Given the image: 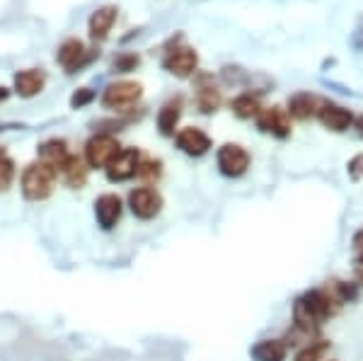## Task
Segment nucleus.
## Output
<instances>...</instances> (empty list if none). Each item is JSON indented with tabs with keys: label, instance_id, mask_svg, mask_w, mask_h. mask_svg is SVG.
Returning <instances> with one entry per match:
<instances>
[{
	"label": "nucleus",
	"instance_id": "f257e3e1",
	"mask_svg": "<svg viewBox=\"0 0 363 361\" xmlns=\"http://www.w3.org/2000/svg\"><path fill=\"white\" fill-rule=\"evenodd\" d=\"M54 182H56V172L51 170L44 162H32V165L25 167L22 172V194L29 201H42L46 196H51L54 191Z\"/></svg>",
	"mask_w": 363,
	"mask_h": 361
},
{
	"label": "nucleus",
	"instance_id": "f03ea898",
	"mask_svg": "<svg viewBox=\"0 0 363 361\" xmlns=\"http://www.w3.org/2000/svg\"><path fill=\"white\" fill-rule=\"evenodd\" d=\"M140 95H143L140 83L119 80V83L107 85V90L102 92V107L112 109V112H124V109L133 107L140 100Z\"/></svg>",
	"mask_w": 363,
	"mask_h": 361
},
{
	"label": "nucleus",
	"instance_id": "7ed1b4c3",
	"mask_svg": "<svg viewBox=\"0 0 363 361\" xmlns=\"http://www.w3.org/2000/svg\"><path fill=\"white\" fill-rule=\"evenodd\" d=\"M119 150H121V145L114 136H109V133H97V136H92L90 141L85 143L87 167H99V170H104V167L119 155Z\"/></svg>",
	"mask_w": 363,
	"mask_h": 361
},
{
	"label": "nucleus",
	"instance_id": "20e7f679",
	"mask_svg": "<svg viewBox=\"0 0 363 361\" xmlns=\"http://www.w3.org/2000/svg\"><path fill=\"white\" fill-rule=\"evenodd\" d=\"M128 209L140 221H150L162 211V196L155 187H136L128 191Z\"/></svg>",
	"mask_w": 363,
	"mask_h": 361
},
{
	"label": "nucleus",
	"instance_id": "39448f33",
	"mask_svg": "<svg viewBox=\"0 0 363 361\" xmlns=\"http://www.w3.org/2000/svg\"><path fill=\"white\" fill-rule=\"evenodd\" d=\"M216 162H218V170L225 177H242L250 170V153L238 143H225L216 153Z\"/></svg>",
	"mask_w": 363,
	"mask_h": 361
},
{
	"label": "nucleus",
	"instance_id": "423d86ee",
	"mask_svg": "<svg viewBox=\"0 0 363 361\" xmlns=\"http://www.w3.org/2000/svg\"><path fill=\"white\" fill-rule=\"evenodd\" d=\"M95 56H97L95 51L87 49V46L80 42V39H66V42L58 46L56 61L61 63V68L66 73H78V71H83V68Z\"/></svg>",
	"mask_w": 363,
	"mask_h": 361
},
{
	"label": "nucleus",
	"instance_id": "0eeeda50",
	"mask_svg": "<svg viewBox=\"0 0 363 361\" xmlns=\"http://www.w3.org/2000/svg\"><path fill=\"white\" fill-rule=\"evenodd\" d=\"M162 68L174 78H191L199 68V56L191 46H174L162 58Z\"/></svg>",
	"mask_w": 363,
	"mask_h": 361
},
{
	"label": "nucleus",
	"instance_id": "6e6552de",
	"mask_svg": "<svg viewBox=\"0 0 363 361\" xmlns=\"http://www.w3.org/2000/svg\"><path fill=\"white\" fill-rule=\"evenodd\" d=\"M140 153L136 148H121L119 155L104 167L109 182H126V179L136 177L140 170Z\"/></svg>",
	"mask_w": 363,
	"mask_h": 361
},
{
	"label": "nucleus",
	"instance_id": "1a4fd4ad",
	"mask_svg": "<svg viewBox=\"0 0 363 361\" xmlns=\"http://www.w3.org/2000/svg\"><path fill=\"white\" fill-rule=\"evenodd\" d=\"M257 126H259V131L272 133V136H277V138L291 136V116L281 107L262 109V112L257 114Z\"/></svg>",
	"mask_w": 363,
	"mask_h": 361
},
{
	"label": "nucleus",
	"instance_id": "9d476101",
	"mask_svg": "<svg viewBox=\"0 0 363 361\" xmlns=\"http://www.w3.org/2000/svg\"><path fill=\"white\" fill-rule=\"evenodd\" d=\"M121 211H124V204L116 194L107 191V194H99L95 201V218L102 231H112L121 218Z\"/></svg>",
	"mask_w": 363,
	"mask_h": 361
},
{
	"label": "nucleus",
	"instance_id": "9b49d317",
	"mask_svg": "<svg viewBox=\"0 0 363 361\" xmlns=\"http://www.w3.org/2000/svg\"><path fill=\"white\" fill-rule=\"evenodd\" d=\"M174 141H177V148L182 150V153L191 155V158H201V155H206L211 150L208 133L196 129V126H186V129H182Z\"/></svg>",
	"mask_w": 363,
	"mask_h": 361
},
{
	"label": "nucleus",
	"instance_id": "f8f14e48",
	"mask_svg": "<svg viewBox=\"0 0 363 361\" xmlns=\"http://www.w3.org/2000/svg\"><path fill=\"white\" fill-rule=\"evenodd\" d=\"M318 119L325 129H330L335 133L349 131L351 124H354V114H351L347 107H342V104H332V102L322 104L320 112H318Z\"/></svg>",
	"mask_w": 363,
	"mask_h": 361
},
{
	"label": "nucleus",
	"instance_id": "ddd939ff",
	"mask_svg": "<svg viewBox=\"0 0 363 361\" xmlns=\"http://www.w3.org/2000/svg\"><path fill=\"white\" fill-rule=\"evenodd\" d=\"M116 15H119V10H116L114 5H102V8H97L95 13L90 15V20H87V32H90V37L95 39V42H104V39L109 37V32H112V27L116 22Z\"/></svg>",
	"mask_w": 363,
	"mask_h": 361
},
{
	"label": "nucleus",
	"instance_id": "4468645a",
	"mask_svg": "<svg viewBox=\"0 0 363 361\" xmlns=\"http://www.w3.org/2000/svg\"><path fill=\"white\" fill-rule=\"evenodd\" d=\"M46 85V73L44 71H37V68H25V71H17L15 78H13V87L20 97H37L39 92L44 90Z\"/></svg>",
	"mask_w": 363,
	"mask_h": 361
},
{
	"label": "nucleus",
	"instance_id": "2eb2a0df",
	"mask_svg": "<svg viewBox=\"0 0 363 361\" xmlns=\"http://www.w3.org/2000/svg\"><path fill=\"white\" fill-rule=\"evenodd\" d=\"M56 177L63 179V184L70 189H80L87 182V162L80 160L78 155H70V158L58 167Z\"/></svg>",
	"mask_w": 363,
	"mask_h": 361
},
{
	"label": "nucleus",
	"instance_id": "dca6fc26",
	"mask_svg": "<svg viewBox=\"0 0 363 361\" xmlns=\"http://www.w3.org/2000/svg\"><path fill=\"white\" fill-rule=\"evenodd\" d=\"M322 102L310 92H296L294 97H289V116H294L298 121H308L310 116H318Z\"/></svg>",
	"mask_w": 363,
	"mask_h": 361
},
{
	"label": "nucleus",
	"instance_id": "f3484780",
	"mask_svg": "<svg viewBox=\"0 0 363 361\" xmlns=\"http://www.w3.org/2000/svg\"><path fill=\"white\" fill-rule=\"evenodd\" d=\"M68 158H70L68 143L61 141V138H49V141H44L39 145V162L49 165L54 172H58V167H61Z\"/></svg>",
	"mask_w": 363,
	"mask_h": 361
},
{
	"label": "nucleus",
	"instance_id": "a211bd4d",
	"mask_svg": "<svg viewBox=\"0 0 363 361\" xmlns=\"http://www.w3.org/2000/svg\"><path fill=\"white\" fill-rule=\"evenodd\" d=\"M250 354L255 361H286L289 347L284 340H259L250 349Z\"/></svg>",
	"mask_w": 363,
	"mask_h": 361
},
{
	"label": "nucleus",
	"instance_id": "6ab92c4d",
	"mask_svg": "<svg viewBox=\"0 0 363 361\" xmlns=\"http://www.w3.org/2000/svg\"><path fill=\"white\" fill-rule=\"evenodd\" d=\"M208 75H201V83L196 87V107L203 114H213L220 107V90L216 85H208Z\"/></svg>",
	"mask_w": 363,
	"mask_h": 361
},
{
	"label": "nucleus",
	"instance_id": "aec40b11",
	"mask_svg": "<svg viewBox=\"0 0 363 361\" xmlns=\"http://www.w3.org/2000/svg\"><path fill=\"white\" fill-rule=\"evenodd\" d=\"M179 116H182V104L179 102H167L160 107V112H157V131L162 133V136H174V129H177L179 124Z\"/></svg>",
	"mask_w": 363,
	"mask_h": 361
},
{
	"label": "nucleus",
	"instance_id": "412c9836",
	"mask_svg": "<svg viewBox=\"0 0 363 361\" xmlns=\"http://www.w3.org/2000/svg\"><path fill=\"white\" fill-rule=\"evenodd\" d=\"M230 107H233V114L240 116V119H257V114L264 109L259 102V97L252 95V92H242V95H238Z\"/></svg>",
	"mask_w": 363,
	"mask_h": 361
},
{
	"label": "nucleus",
	"instance_id": "4be33fe9",
	"mask_svg": "<svg viewBox=\"0 0 363 361\" xmlns=\"http://www.w3.org/2000/svg\"><path fill=\"white\" fill-rule=\"evenodd\" d=\"M327 352V342L325 340H313L310 345L301 347V352L296 354V361H320Z\"/></svg>",
	"mask_w": 363,
	"mask_h": 361
},
{
	"label": "nucleus",
	"instance_id": "5701e85b",
	"mask_svg": "<svg viewBox=\"0 0 363 361\" xmlns=\"http://www.w3.org/2000/svg\"><path fill=\"white\" fill-rule=\"evenodd\" d=\"M13 179H15V162L5 155L3 148H0V191L10 189Z\"/></svg>",
	"mask_w": 363,
	"mask_h": 361
},
{
	"label": "nucleus",
	"instance_id": "b1692460",
	"mask_svg": "<svg viewBox=\"0 0 363 361\" xmlns=\"http://www.w3.org/2000/svg\"><path fill=\"white\" fill-rule=\"evenodd\" d=\"M160 160H145V162H140V170H138V177H143L145 182V187H153L150 182H157L160 179Z\"/></svg>",
	"mask_w": 363,
	"mask_h": 361
},
{
	"label": "nucleus",
	"instance_id": "393cba45",
	"mask_svg": "<svg viewBox=\"0 0 363 361\" xmlns=\"http://www.w3.org/2000/svg\"><path fill=\"white\" fill-rule=\"evenodd\" d=\"M138 61L140 58L136 54H119L114 58V63H112V68L116 73H131L133 68L138 66Z\"/></svg>",
	"mask_w": 363,
	"mask_h": 361
},
{
	"label": "nucleus",
	"instance_id": "a878e982",
	"mask_svg": "<svg viewBox=\"0 0 363 361\" xmlns=\"http://www.w3.org/2000/svg\"><path fill=\"white\" fill-rule=\"evenodd\" d=\"M92 100H95V92H92L90 87H80V90L73 92V97H70V107H73V109H83Z\"/></svg>",
	"mask_w": 363,
	"mask_h": 361
},
{
	"label": "nucleus",
	"instance_id": "bb28decb",
	"mask_svg": "<svg viewBox=\"0 0 363 361\" xmlns=\"http://www.w3.org/2000/svg\"><path fill=\"white\" fill-rule=\"evenodd\" d=\"M351 252H354V260H363V228L356 231L351 238Z\"/></svg>",
	"mask_w": 363,
	"mask_h": 361
},
{
	"label": "nucleus",
	"instance_id": "cd10ccee",
	"mask_svg": "<svg viewBox=\"0 0 363 361\" xmlns=\"http://www.w3.org/2000/svg\"><path fill=\"white\" fill-rule=\"evenodd\" d=\"M349 174H351V179H361V174H363V155H356V158L349 160Z\"/></svg>",
	"mask_w": 363,
	"mask_h": 361
},
{
	"label": "nucleus",
	"instance_id": "c85d7f7f",
	"mask_svg": "<svg viewBox=\"0 0 363 361\" xmlns=\"http://www.w3.org/2000/svg\"><path fill=\"white\" fill-rule=\"evenodd\" d=\"M354 279L359 287H363V260H354Z\"/></svg>",
	"mask_w": 363,
	"mask_h": 361
},
{
	"label": "nucleus",
	"instance_id": "c756f323",
	"mask_svg": "<svg viewBox=\"0 0 363 361\" xmlns=\"http://www.w3.org/2000/svg\"><path fill=\"white\" fill-rule=\"evenodd\" d=\"M8 95H10V90H8V87H3V85H0V102H5V100H8Z\"/></svg>",
	"mask_w": 363,
	"mask_h": 361
},
{
	"label": "nucleus",
	"instance_id": "7c9ffc66",
	"mask_svg": "<svg viewBox=\"0 0 363 361\" xmlns=\"http://www.w3.org/2000/svg\"><path fill=\"white\" fill-rule=\"evenodd\" d=\"M354 124H356V129H359V136H363V116H359Z\"/></svg>",
	"mask_w": 363,
	"mask_h": 361
}]
</instances>
